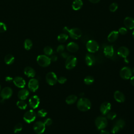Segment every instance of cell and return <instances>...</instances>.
I'll return each mask as SVG.
<instances>
[{"label":"cell","instance_id":"28","mask_svg":"<svg viewBox=\"0 0 134 134\" xmlns=\"http://www.w3.org/2000/svg\"><path fill=\"white\" fill-rule=\"evenodd\" d=\"M68 37H69V36L66 34L65 33L61 34L58 36L57 40L59 42L61 43H63L68 40Z\"/></svg>","mask_w":134,"mask_h":134},{"label":"cell","instance_id":"46","mask_svg":"<svg viewBox=\"0 0 134 134\" xmlns=\"http://www.w3.org/2000/svg\"><path fill=\"white\" fill-rule=\"evenodd\" d=\"M100 134H110V133L108 131H107L106 130L102 129V130H101V131L100 132Z\"/></svg>","mask_w":134,"mask_h":134},{"label":"cell","instance_id":"32","mask_svg":"<svg viewBox=\"0 0 134 134\" xmlns=\"http://www.w3.org/2000/svg\"><path fill=\"white\" fill-rule=\"evenodd\" d=\"M43 52L46 55H51L53 53V49L49 46H46L43 49Z\"/></svg>","mask_w":134,"mask_h":134},{"label":"cell","instance_id":"11","mask_svg":"<svg viewBox=\"0 0 134 134\" xmlns=\"http://www.w3.org/2000/svg\"><path fill=\"white\" fill-rule=\"evenodd\" d=\"M13 93V91L11 88L9 87H6L4 88L1 92V97L3 99H8L11 97Z\"/></svg>","mask_w":134,"mask_h":134},{"label":"cell","instance_id":"23","mask_svg":"<svg viewBox=\"0 0 134 134\" xmlns=\"http://www.w3.org/2000/svg\"><path fill=\"white\" fill-rule=\"evenodd\" d=\"M24 74L28 77H33L36 75V72L33 68L30 66H27L24 69Z\"/></svg>","mask_w":134,"mask_h":134},{"label":"cell","instance_id":"26","mask_svg":"<svg viewBox=\"0 0 134 134\" xmlns=\"http://www.w3.org/2000/svg\"><path fill=\"white\" fill-rule=\"evenodd\" d=\"M77 99V96L75 95H70L66 98L65 102L68 105H71L75 103Z\"/></svg>","mask_w":134,"mask_h":134},{"label":"cell","instance_id":"21","mask_svg":"<svg viewBox=\"0 0 134 134\" xmlns=\"http://www.w3.org/2000/svg\"><path fill=\"white\" fill-rule=\"evenodd\" d=\"M85 60L86 64L90 66L93 65L95 62V58L93 54L90 53L86 54Z\"/></svg>","mask_w":134,"mask_h":134},{"label":"cell","instance_id":"16","mask_svg":"<svg viewBox=\"0 0 134 134\" xmlns=\"http://www.w3.org/2000/svg\"><path fill=\"white\" fill-rule=\"evenodd\" d=\"M117 53L120 57L126 59V58L129 54V50L127 47L122 46L118 48L117 50Z\"/></svg>","mask_w":134,"mask_h":134},{"label":"cell","instance_id":"38","mask_svg":"<svg viewBox=\"0 0 134 134\" xmlns=\"http://www.w3.org/2000/svg\"><path fill=\"white\" fill-rule=\"evenodd\" d=\"M47 114V111L44 109H40L38 111V115L40 117H44Z\"/></svg>","mask_w":134,"mask_h":134},{"label":"cell","instance_id":"7","mask_svg":"<svg viewBox=\"0 0 134 134\" xmlns=\"http://www.w3.org/2000/svg\"><path fill=\"white\" fill-rule=\"evenodd\" d=\"M119 75L122 79L128 80L132 76V71L129 67L125 66L120 70Z\"/></svg>","mask_w":134,"mask_h":134},{"label":"cell","instance_id":"37","mask_svg":"<svg viewBox=\"0 0 134 134\" xmlns=\"http://www.w3.org/2000/svg\"><path fill=\"white\" fill-rule=\"evenodd\" d=\"M120 129H121L120 128V127L115 124L111 129V132L113 134H115V133H118Z\"/></svg>","mask_w":134,"mask_h":134},{"label":"cell","instance_id":"22","mask_svg":"<svg viewBox=\"0 0 134 134\" xmlns=\"http://www.w3.org/2000/svg\"><path fill=\"white\" fill-rule=\"evenodd\" d=\"M119 36V32L117 31H112L108 35L107 37V40L110 42H113L115 41Z\"/></svg>","mask_w":134,"mask_h":134},{"label":"cell","instance_id":"2","mask_svg":"<svg viewBox=\"0 0 134 134\" xmlns=\"http://www.w3.org/2000/svg\"><path fill=\"white\" fill-rule=\"evenodd\" d=\"M63 31L66 34L68 33L70 37L73 39H77L80 38L82 34V31L77 28H73L69 29L67 27H64L63 29Z\"/></svg>","mask_w":134,"mask_h":134},{"label":"cell","instance_id":"45","mask_svg":"<svg viewBox=\"0 0 134 134\" xmlns=\"http://www.w3.org/2000/svg\"><path fill=\"white\" fill-rule=\"evenodd\" d=\"M50 59L51 61H53V62H55V61H56L57 60L58 58H57V55H52L51 56V57L50 58Z\"/></svg>","mask_w":134,"mask_h":134},{"label":"cell","instance_id":"29","mask_svg":"<svg viewBox=\"0 0 134 134\" xmlns=\"http://www.w3.org/2000/svg\"><path fill=\"white\" fill-rule=\"evenodd\" d=\"M24 46L26 50H30L32 48V42L31 40L29 39H26L24 41Z\"/></svg>","mask_w":134,"mask_h":134},{"label":"cell","instance_id":"19","mask_svg":"<svg viewBox=\"0 0 134 134\" xmlns=\"http://www.w3.org/2000/svg\"><path fill=\"white\" fill-rule=\"evenodd\" d=\"M104 54L107 58H111L114 54V48L112 46H106L104 49Z\"/></svg>","mask_w":134,"mask_h":134},{"label":"cell","instance_id":"6","mask_svg":"<svg viewBox=\"0 0 134 134\" xmlns=\"http://www.w3.org/2000/svg\"><path fill=\"white\" fill-rule=\"evenodd\" d=\"M77 59L73 55H69L66 59L65 62V66L68 70L73 69L76 65Z\"/></svg>","mask_w":134,"mask_h":134},{"label":"cell","instance_id":"51","mask_svg":"<svg viewBox=\"0 0 134 134\" xmlns=\"http://www.w3.org/2000/svg\"><path fill=\"white\" fill-rule=\"evenodd\" d=\"M1 85H0V91H1Z\"/></svg>","mask_w":134,"mask_h":134},{"label":"cell","instance_id":"4","mask_svg":"<svg viewBox=\"0 0 134 134\" xmlns=\"http://www.w3.org/2000/svg\"><path fill=\"white\" fill-rule=\"evenodd\" d=\"M87 50L90 53H95L99 49V45L98 43L94 40L88 41L86 44Z\"/></svg>","mask_w":134,"mask_h":134},{"label":"cell","instance_id":"36","mask_svg":"<svg viewBox=\"0 0 134 134\" xmlns=\"http://www.w3.org/2000/svg\"><path fill=\"white\" fill-rule=\"evenodd\" d=\"M115 124L117 125L118 126H119L120 129H122L124 128V127L125 125V121L123 119H120L117 120L116 121Z\"/></svg>","mask_w":134,"mask_h":134},{"label":"cell","instance_id":"27","mask_svg":"<svg viewBox=\"0 0 134 134\" xmlns=\"http://www.w3.org/2000/svg\"><path fill=\"white\" fill-rule=\"evenodd\" d=\"M14 60H15V58H14V56L10 54H7L5 57V58H4L5 62L6 63V64H8V65L12 64L14 62Z\"/></svg>","mask_w":134,"mask_h":134},{"label":"cell","instance_id":"31","mask_svg":"<svg viewBox=\"0 0 134 134\" xmlns=\"http://www.w3.org/2000/svg\"><path fill=\"white\" fill-rule=\"evenodd\" d=\"M17 106H18V107L21 109H25L27 107V104L26 102H25L24 100H18L17 103H16Z\"/></svg>","mask_w":134,"mask_h":134},{"label":"cell","instance_id":"47","mask_svg":"<svg viewBox=\"0 0 134 134\" xmlns=\"http://www.w3.org/2000/svg\"><path fill=\"white\" fill-rule=\"evenodd\" d=\"M5 80L7 82H11L12 81H13V79L12 77H9V76H7L5 78Z\"/></svg>","mask_w":134,"mask_h":134},{"label":"cell","instance_id":"20","mask_svg":"<svg viewBox=\"0 0 134 134\" xmlns=\"http://www.w3.org/2000/svg\"><path fill=\"white\" fill-rule=\"evenodd\" d=\"M79 47L78 44L74 42H71L69 43L66 46V49L68 51L72 53L77 52L79 50Z\"/></svg>","mask_w":134,"mask_h":134},{"label":"cell","instance_id":"18","mask_svg":"<svg viewBox=\"0 0 134 134\" xmlns=\"http://www.w3.org/2000/svg\"><path fill=\"white\" fill-rule=\"evenodd\" d=\"M114 99L118 103H123L125 100L124 94L119 91H116L114 94Z\"/></svg>","mask_w":134,"mask_h":134},{"label":"cell","instance_id":"48","mask_svg":"<svg viewBox=\"0 0 134 134\" xmlns=\"http://www.w3.org/2000/svg\"><path fill=\"white\" fill-rule=\"evenodd\" d=\"M130 79V83L132 86H134V76H131Z\"/></svg>","mask_w":134,"mask_h":134},{"label":"cell","instance_id":"30","mask_svg":"<svg viewBox=\"0 0 134 134\" xmlns=\"http://www.w3.org/2000/svg\"><path fill=\"white\" fill-rule=\"evenodd\" d=\"M94 82V79L93 76L88 75L86 76L84 79V82L86 85H91Z\"/></svg>","mask_w":134,"mask_h":134},{"label":"cell","instance_id":"44","mask_svg":"<svg viewBox=\"0 0 134 134\" xmlns=\"http://www.w3.org/2000/svg\"><path fill=\"white\" fill-rule=\"evenodd\" d=\"M61 55L62 56V58H64V59H66L69 55V54L67 53V52H63L61 53Z\"/></svg>","mask_w":134,"mask_h":134},{"label":"cell","instance_id":"50","mask_svg":"<svg viewBox=\"0 0 134 134\" xmlns=\"http://www.w3.org/2000/svg\"><path fill=\"white\" fill-rule=\"evenodd\" d=\"M132 36H133V38H134V30H133V32H132Z\"/></svg>","mask_w":134,"mask_h":134},{"label":"cell","instance_id":"40","mask_svg":"<svg viewBox=\"0 0 134 134\" xmlns=\"http://www.w3.org/2000/svg\"><path fill=\"white\" fill-rule=\"evenodd\" d=\"M128 32L127 29L125 27H121L118 29V32L121 35H126Z\"/></svg>","mask_w":134,"mask_h":134},{"label":"cell","instance_id":"8","mask_svg":"<svg viewBox=\"0 0 134 134\" xmlns=\"http://www.w3.org/2000/svg\"><path fill=\"white\" fill-rule=\"evenodd\" d=\"M36 118V114L33 110L26 111L23 117L24 120L27 123H30L34 121Z\"/></svg>","mask_w":134,"mask_h":134},{"label":"cell","instance_id":"17","mask_svg":"<svg viewBox=\"0 0 134 134\" xmlns=\"http://www.w3.org/2000/svg\"><path fill=\"white\" fill-rule=\"evenodd\" d=\"M13 83L16 86L19 88H23L26 85V82L25 80L20 76L15 77L13 79Z\"/></svg>","mask_w":134,"mask_h":134},{"label":"cell","instance_id":"9","mask_svg":"<svg viewBox=\"0 0 134 134\" xmlns=\"http://www.w3.org/2000/svg\"><path fill=\"white\" fill-rule=\"evenodd\" d=\"M46 80L47 83L50 85H54L58 82L57 76L53 72H50L47 74Z\"/></svg>","mask_w":134,"mask_h":134},{"label":"cell","instance_id":"35","mask_svg":"<svg viewBox=\"0 0 134 134\" xmlns=\"http://www.w3.org/2000/svg\"><path fill=\"white\" fill-rule=\"evenodd\" d=\"M23 128V125L20 123H18L15 125L14 128V133H18L20 132Z\"/></svg>","mask_w":134,"mask_h":134},{"label":"cell","instance_id":"12","mask_svg":"<svg viewBox=\"0 0 134 134\" xmlns=\"http://www.w3.org/2000/svg\"><path fill=\"white\" fill-rule=\"evenodd\" d=\"M39 103L40 99L39 97L37 95H34L31 96L29 99V105L31 108L34 109L37 108L39 105Z\"/></svg>","mask_w":134,"mask_h":134},{"label":"cell","instance_id":"5","mask_svg":"<svg viewBox=\"0 0 134 134\" xmlns=\"http://www.w3.org/2000/svg\"><path fill=\"white\" fill-rule=\"evenodd\" d=\"M37 62L40 66L46 67L49 65L51 63V60L50 58L46 55H39L37 58Z\"/></svg>","mask_w":134,"mask_h":134},{"label":"cell","instance_id":"49","mask_svg":"<svg viewBox=\"0 0 134 134\" xmlns=\"http://www.w3.org/2000/svg\"><path fill=\"white\" fill-rule=\"evenodd\" d=\"M90 2L92 3H94V4H96V3H98L100 0H88Z\"/></svg>","mask_w":134,"mask_h":134},{"label":"cell","instance_id":"41","mask_svg":"<svg viewBox=\"0 0 134 134\" xmlns=\"http://www.w3.org/2000/svg\"><path fill=\"white\" fill-rule=\"evenodd\" d=\"M64 45H62V44H60L59 45L57 48V52L58 53H61L62 52H63L64 50Z\"/></svg>","mask_w":134,"mask_h":134},{"label":"cell","instance_id":"52","mask_svg":"<svg viewBox=\"0 0 134 134\" xmlns=\"http://www.w3.org/2000/svg\"><path fill=\"white\" fill-rule=\"evenodd\" d=\"M133 72H134V68H133Z\"/></svg>","mask_w":134,"mask_h":134},{"label":"cell","instance_id":"33","mask_svg":"<svg viewBox=\"0 0 134 134\" xmlns=\"http://www.w3.org/2000/svg\"><path fill=\"white\" fill-rule=\"evenodd\" d=\"M106 115L107 118L109 120H113L116 117V114L114 111H109Z\"/></svg>","mask_w":134,"mask_h":134},{"label":"cell","instance_id":"3","mask_svg":"<svg viewBox=\"0 0 134 134\" xmlns=\"http://www.w3.org/2000/svg\"><path fill=\"white\" fill-rule=\"evenodd\" d=\"M95 124L98 130L104 129L107 125V118L104 116H98L95 120Z\"/></svg>","mask_w":134,"mask_h":134},{"label":"cell","instance_id":"34","mask_svg":"<svg viewBox=\"0 0 134 134\" xmlns=\"http://www.w3.org/2000/svg\"><path fill=\"white\" fill-rule=\"evenodd\" d=\"M118 4L116 3H111L109 6V9L111 12H115L118 8Z\"/></svg>","mask_w":134,"mask_h":134},{"label":"cell","instance_id":"42","mask_svg":"<svg viewBox=\"0 0 134 134\" xmlns=\"http://www.w3.org/2000/svg\"><path fill=\"white\" fill-rule=\"evenodd\" d=\"M66 81H67L66 78L64 76H61L58 79V82L60 84H64L66 82Z\"/></svg>","mask_w":134,"mask_h":134},{"label":"cell","instance_id":"43","mask_svg":"<svg viewBox=\"0 0 134 134\" xmlns=\"http://www.w3.org/2000/svg\"><path fill=\"white\" fill-rule=\"evenodd\" d=\"M44 123L45 125H46V126H50V125H51L52 124V119L51 118H47L44 120Z\"/></svg>","mask_w":134,"mask_h":134},{"label":"cell","instance_id":"25","mask_svg":"<svg viewBox=\"0 0 134 134\" xmlns=\"http://www.w3.org/2000/svg\"><path fill=\"white\" fill-rule=\"evenodd\" d=\"M83 4L82 0H74L72 4V9L74 10H78L82 7Z\"/></svg>","mask_w":134,"mask_h":134},{"label":"cell","instance_id":"13","mask_svg":"<svg viewBox=\"0 0 134 134\" xmlns=\"http://www.w3.org/2000/svg\"><path fill=\"white\" fill-rule=\"evenodd\" d=\"M111 109V104L109 102H104L100 106V111L103 115H106Z\"/></svg>","mask_w":134,"mask_h":134},{"label":"cell","instance_id":"10","mask_svg":"<svg viewBox=\"0 0 134 134\" xmlns=\"http://www.w3.org/2000/svg\"><path fill=\"white\" fill-rule=\"evenodd\" d=\"M46 125L44 123L41 121H38L36 122L34 125V130L35 132L37 134H41L45 130Z\"/></svg>","mask_w":134,"mask_h":134},{"label":"cell","instance_id":"15","mask_svg":"<svg viewBox=\"0 0 134 134\" xmlns=\"http://www.w3.org/2000/svg\"><path fill=\"white\" fill-rule=\"evenodd\" d=\"M124 24L128 29H134V19L130 17H127L124 19Z\"/></svg>","mask_w":134,"mask_h":134},{"label":"cell","instance_id":"1","mask_svg":"<svg viewBox=\"0 0 134 134\" xmlns=\"http://www.w3.org/2000/svg\"><path fill=\"white\" fill-rule=\"evenodd\" d=\"M77 107L81 111H86L91 108V102L88 98L82 97L77 100Z\"/></svg>","mask_w":134,"mask_h":134},{"label":"cell","instance_id":"39","mask_svg":"<svg viewBox=\"0 0 134 134\" xmlns=\"http://www.w3.org/2000/svg\"><path fill=\"white\" fill-rule=\"evenodd\" d=\"M7 30V27L6 25L2 22H0V32H4Z\"/></svg>","mask_w":134,"mask_h":134},{"label":"cell","instance_id":"24","mask_svg":"<svg viewBox=\"0 0 134 134\" xmlns=\"http://www.w3.org/2000/svg\"><path fill=\"white\" fill-rule=\"evenodd\" d=\"M29 95V91L27 89H22L18 93V97L21 100H24Z\"/></svg>","mask_w":134,"mask_h":134},{"label":"cell","instance_id":"14","mask_svg":"<svg viewBox=\"0 0 134 134\" xmlns=\"http://www.w3.org/2000/svg\"><path fill=\"white\" fill-rule=\"evenodd\" d=\"M39 87L38 81L36 79H31L28 82V88L32 92H35Z\"/></svg>","mask_w":134,"mask_h":134}]
</instances>
